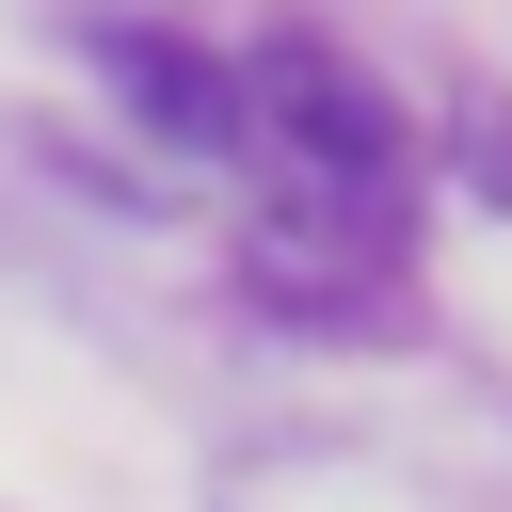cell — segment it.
<instances>
[{"label": "cell", "mask_w": 512, "mask_h": 512, "mask_svg": "<svg viewBox=\"0 0 512 512\" xmlns=\"http://www.w3.org/2000/svg\"><path fill=\"white\" fill-rule=\"evenodd\" d=\"M112 80H128V96H144V128H160V144H192V160L256 144V128H240V80H224L208 48H176V32H112Z\"/></svg>", "instance_id": "2"}, {"label": "cell", "mask_w": 512, "mask_h": 512, "mask_svg": "<svg viewBox=\"0 0 512 512\" xmlns=\"http://www.w3.org/2000/svg\"><path fill=\"white\" fill-rule=\"evenodd\" d=\"M240 128H272L288 144V176L304 192H336V208H384V176H400V112L336 64V48H256V80H240Z\"/></svg>", "instance_id": "1"}]
</instances>
